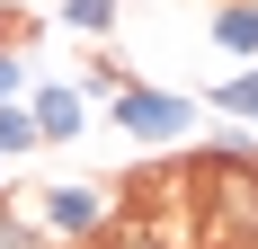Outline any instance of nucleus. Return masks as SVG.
<instances>
[{"label":"nucleus","instance_id":"obj_1","mask_svg":"<svg viewBox=\"0 0 258 249\" xmlns=\"http://www.w3.org/2000/svg\"><path fill=\"white\" fill-rule=\"evenodd\" d=\"M196 249H258V160L196 151Z\"/></svg>","mask_w":258,"mask_h":249},{"label":"nucleus","instance_id":"obj_2","mask_svg":"<svg viewBox=\"0 0 258 249\" xmlns=\"http://www.w3.org/2000/svg\"><path fill=\"white\" fill-rule=\"evenodd\" d=\"M36 231L62 249H98L107 231H116V196L107 187H80V178H62V187H45L36 196Z\"/></svg>","mask_w":258,"mask_h":249},{"label":"nucleus","instance_id":"obj_3","mask_svg":"<svg viewBox=\"0 0 258 249\" xmlns=\"http://www.w3.org/2000/svg\"><path fill=\"white\" fill-rule=\"evenodd\" d=\"M107 116H116V134L160 143V151H178L187 134H196V98H178V89H143V80H125V89L107 98Z\"/></svg>","mask_w":258,"mask_h":249},{"label":"nucleus","instance_id":"obj_4","mask_svg":"<svg viewBox=\"0 0 258 249\" xmlns=\"http://www.w3.org/2000/svg\"><path fill=\"white\" fill-rule=\"evenodd\" d=\"M27 116H36V143H80L89 134V98L72 80H27Z\"/></svg>","mask_w":258,"mask_h":249},{"label":"nucleus","instance_id":"obj_5","mask_svg":"<svg viewBox=\"0 0 258 249\" xmlns=\"http://www.w3.org/2000/svg\"><path fill=\"white\" fill-rule=\"evenodd\" d=\"M205 36H214V53H258V0H223V9H214L205 18Z\"/></svg>","mask_w":258,"mask_h":249},{"label":"nucleus","instance_id":"obj_6","mask_svg":"<svg viewBox=\"0 0 258 249\" xmlns=\"http://www.w3.org/2000/svg\"><path fill=\"white\" fill-rule=\"evenodd\" d=\"M214 107L240 116V125H258V72H223V80H214Z\"/></svg>","mask_w":258,"mask_h":249},{"label":"nucleus","instance_id":"obj_7","mask_svg":"<svg viewBox=\"0 0 258 249\" xmlns=\"http://www.w3.org/2000/svg\"><path fill=\"white\" fill-rule=\"evenodd\" d=\"M36 151V116H27V98H9L0 107V160H27Z\"/></svg>","mask_w":258,"mask_h":249},{"label":"nucleus","instance_id":"obj_8","mask_svg":"<svg viewBox=\"0 0 258 249\" xmlns=\"http://www.w3.org/2000/svg\"><path fill=\"white\" fill-rule=\"evenodd\" d=\"M62 27L72 36H116V0H62Z\"/></svg>","mask_w":258,"mask_h":249},{"label":"nucleus","instance_id":"obj_9","mask_svg":"<svg viewBox=\"0 0 258 249\" xmlns=\"http://www.w3.org/2000/svg\"><path fill=\"white\" fill-rule=\"evenodd\" d=\"M0 249H53L45 231H36V223L18 214V196H0Z\"/></svg>","mask_w":258,"mask_h":249},{"label":"nucleus","instance_id":"obj_10","mask_svg":"<svg viewBox=\"0 0 258 249\" xmlns=\"http://www.w3.org/2000/svg\"><path fill=\"white\" fill-rule=\"evenodd\" d=\"M98 249H169V240H160V223H125V214H116V231H107Z\"/></svg>","mask_w":258,"mask_h":249},{"label":"nucleus","instance_id":"obj_11","mask_svg":"<svg viewBox=\"0 0 258 249\" xmlns=\"http://www.w3.org/2000/svg\"><path fill=\"white\" fill-rule=\"evenodd\" d=\"M0 169H9V160H0Z\"/></svg>","mask_w":258,"mask_h":249}]
</instances>
